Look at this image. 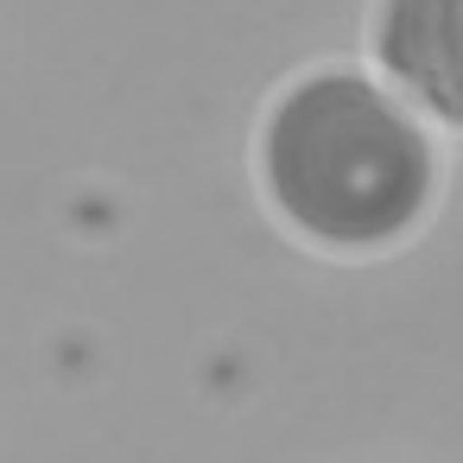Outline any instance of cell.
I'll return each instance as SVG.
<instances>
[{
    "label": "cell",
    "mask_w": 463,
    "mask_h": 463,
    "mask_svg": "<svg viewBox=\"0 0 463 463\" xmlns=\"http://www.w3.org/2000/svg\"><path fill=\"white\" fill-rule=\"evenodd\" d=\"M368 45L419 115L463 134V0H374Z\"/></svg>",
    "instance_id": "7a4b0ae2"
},
{
    "label": "cell",
    "mask_w": 463,
    "mask_h": 463,
    "mask_svg": "<svg viewBox=\"0 0 463 463\" xmlns=\"http://www.w3.org/2000/svg\"><path fill=\"white\" fill-rule=\"evenodd\" d=\"M273 216L330 254L400 248L438 203V146L406 96L349 64L292 77L254 134Z\"/></svg>",
    "instance_id": "6da1fadb"
}]
</instances>
